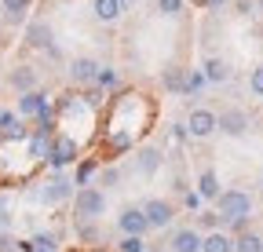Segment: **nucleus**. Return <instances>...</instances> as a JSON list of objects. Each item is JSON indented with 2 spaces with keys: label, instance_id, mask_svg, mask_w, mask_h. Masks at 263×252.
I'll return each instance as SVG.
<instances>
[{
  "label": "nucleus",
  "instance_id": "obj_9",
  "mask_svg": "<svg viewBox=\"0 0 263 252\" xmlns=\"http://www.w3.org/2000/svg\"><path fill=\"white\" fill-rule=\"evenodd\" d=\"M70 81L73 84H84V88H91L95 84V77H99V62L91 59V55H77V59H70Z\"/></svg>",
  "mask_w": 263,
  "mask_h": 252
},
{
  "label": "nucleus",
  "instance_id": "obj_4",
  "mask_svg": "<svg viewBox=\"0 0 263 252\" xmlns=\"http://www.w3.org/2000/svg\"><path fill=\"white\" fill-rule=\"evenodd\" d=\"M139 208H143V216H146V227H150V230H164V227L176 219V205L164 201V198H146Z\"/></svg>",
  "mask_w": 263,
  "mask_h": 252
},
{
  "label": "nucleus",
  "instance_id": "obj_30",
  "mask_svg": "<svg viewBox=\"0 0 263 252\" xmlns=\"http://www.w3.org/2000/svg\"><path fill=\"white\" fill-rule=\"evenodd\" d=\"M197 223H201V227H216V223H223V219H219V212H201V216H197Z\"/></svg>",
  "mask_w": 263,
  "mask_h": 252
},
{
  "label": "nucleus",
  "instance_id": "obj_37",
  "mask_svg": "<svg viewBox=\"0 0 263 252\" xmlns=\"http://www.w3.org/2000/svg\"><path fill=\"white\" fill-rule=\"evenodd\" d=\"M146 252H161V248H146Z\"/></svg>",
  "mask_w": 263,
  "mask_h": 252
},
{
  "label": "nucleus",
  "instance_id": "obj_10",
  "mask_svg": "<svg viewBox=\"0 0 263 252\" xmlns=\"http://www.w3.org/2000/svg\"><path fill=\"white\" fill-rule=\"evenodd\" d=\"M186 132H190L194 139H209L212 132H219V128H216V113H212V110H190Z\"/></svg>",
  "mask_w": 263,
  "mask_h": 252
},
{
  "label": "nucleus",
  "instance_id": "obj_20",
  "mask_svg": "<svg viewBox=\"0 0 263 252\" xmlns=\"http://www.w3.org/2000/svg\"><path fill=\"white\" fill-rule=\"evenodd\" d=\"M136 168H139V176H154L161 168V150L157 146H143L139 157H136Z\"/></svg>",
  "mask_w": 263,
  "mask_h": 252
},
{
  "label": "nucleus",
  "instance_id": "obj_36",
  "mask_svg": "<svg viewBox=\"0 0 263 252\" xmlns=\"http://www.w3.org/2000/svg\"><path fill=\"white\" fill-rule=\"evenodd\" d=\"M256 8H259V11H263V0H256Z\"/></svg>",
  "mask_w": 263,
  "mask_h": 252
},
{
  "label": "nucleus",
  "instance_id": "obj_12",
  "mask_svg": "<svg viewBox=\"0 0 263 252\" xmlns=\"http://www.w3.org/2000/svg\"><path fill=\"white\" fill-rule=\"evenodd\" d=\"M8 84L18 91V95H22V91H33V88H41V73H37V66H26V62H22V66H15L11 73H8Z\"/></svg>",
  "mask_w": 263,
  "mask_h": 252
},
{
  "label": "nucleus",
  "instance_id": "obj_11",
  "mask_svg": "<svg viewBox=\"0 0 263 252\" xmlns=\"http://www.w3.org/2000/svg\"><path fill=\"white\" fill-rule=\"evenodd\" d=\"M216 128L227 132V135H245L249 132V113L245 110H223V113H216Z\"/></svg>",
  "mask_w": 263,
  "mask_h": 252
},
{
  "label": "nucleus",
  "instance_id": "obj_2",
  "mask_svg": "<svg viewBox=\"0 0 263 252\" xmlns=\"http://www.w3.org/2000/svg\"><path fill=\"white\" fill-rule=\"evenodd\" d=\"M103 212H106V194L99 190V186H77V194H73V216L95 223Z\"/></svg>",
  "mask_w": 263,
  "mask_h": 252
},
{
  "label": "nucleus",
  "instance_id": "obj_8",
  "mask_svg": "<svg viewBox=\"0 0 263 252\" xmlns=\"http://www.w3.org/2000/svg\"><path fill=\"white\" fill-rule=\"evenodd\" d=\"M51 44H55V33H51V26H48L44 18L26 22V48H33V51H48Z\"/></svg>",
  "mask_w": 263,
  "mask_h": 252
},
{
  "label": "nucleus",
  "instance_id": "obj_22",
  "mask_svg": "<svg viewBox=\"0 0 263 252\" xmlns=\"http://www.w3.org/2000/svg\"><path fill=\"white\" fill-rule=\"evenodd\" d=\"M201 88H205V73H201V70H186L183 95H186V99H194V95H201Z\"/></svg>",
  "mask_w": 263,
  "mask_h": 252
},
{
  "label": "nucleus",
  "instance_id": "obj_28",
  "mask_svg": "<svg viewBox=\"0 0 263 252\" xmlns=\"http://www.w3.org/2000/svg\"><path fill=\"white\" fill-rule=\"evenodd\" d=\"M121 252H146L143 238H121Z\"/></svg>",
  "mask_w": 263,
  "mask_h": 252
},
{
  "label": "nucleus",
  "instance_id": "obj_27",
  "mask_svg": "<svg viewBox=\"0 0 263 252\" xmlns=\"http://www.w3.org/2000/svg\"><path fill=\"white\" fill-rule=\"evenodd\" d=\"M157 11L168 15V18H176V15L183 11V0H157Z\"/></svg>",
  "mask_w": 263,
  "mask_h": 252
},
{
  "label": "nucleus",
  "instance_id": "obj_25",
  "mask_svg": "<svg viewBox=\"0 0 263 252\" xmlns=\"http://www.w3.org/2000/svg\"><path fill=\"white\" fill-rule=\"evenodd\" d=\"M95 176H99V161H81V168H77V179H73V183H77V186H88Z\"/></svg>",
  "mask_w": 263,
  "mask_h": 252
},
{
  "label": "nucleus",
  "instance_id": "obj_5",
  "mask_svg": "<svg viewBox=\"0 0 263 252\" xmlns=\"http://www.w3.org/2000/svg\"><path fill=\"white\" fill-rule=\"evenodd\" d=\"M73 161H77V143H73L70 135H55L51 153H48V168H51V172H66Z\"/></svg>",
  "mask_w": 263,
  "mask_h": 252
},
{
  "label": "nucleus",
  "instance_id": "obj_35",
  "mask_svg": "<svg viewBox=\"0 0 263 252\" xmlns=\"http://www.w3.org/2000/svg\"><path fill=\"white\" fill-rule=\"evenodd\" d=\"M44 55H48V59H51V62H59V59H62V48H59V44H51V48H48V51H44Z\"/></svg>",
  "mask_w": 263,
  "mask_h": 252
},
{
  "label": "nucleus",
  "instance_id": "obj_17",
  "mask_svg": "<svg viewBox=\"0 0 263 252\" xmlns=\"http://www.w3.org/2000/svg\"><path fill=\"white\" fill-rule=\"evenodd\" d=\"M201 73H205V84H223V81H230V66H227V59H219V55H209V59H205Z\"/></svg>",
  "mask_w": 263,
  "mask_h": 252
},
{
  "label": "nucleus",
  "instance_id": "obj_13",
  "mask_svg": "<svg viewBox=\"0 0 263 252\" xmlns=\"http://www.w3.org/2000/svg\"><path fill=\"white\" fill-rule=\"evenodd\" d=\"M29 8L33 0H0V18H4V26H22L29 18Z\"/></svg>",
  "mask_w": 263,
  "mask_h": 252
},
{
  "label": "nucleus",
  "instance_id": "obj_31",
  "mask_svg": "<svg viewBox=\"0 0 263 252\" xmlns=\"http://www.w3.org/2000/svg\"><path fill=\"white\" fill-rule=\"evenodd\" d=\"M117 179H121V172H117V168H106V172H99V183H103V186H114Z\"/></svg>",
  "mask_w": 263,
  "mask_h": 252
},
{
  "label": "nucleus",
  "instance_id": "obj_29",
  "mask_svg": "<svg viewBox=\"0 0 263 252\" xmlns=\"http://www.w3.org/2000/svg\"><path fill=\"white\" fill-rule=\"evenodd\" d=\"M249 88L256 91V95H263V66H256V70H252V77H249Z\"/></svg>",
  "mask_w": 263,
  "mask_h": 252
},
{
  "label": "nucleus",
  "instance_id": "obj_33",
  "mask_svg": "<svg viewBox=\"0 0 263 252\" xmlns=\"http://www.w3.org/2000/svg\"><path fill=\"white\" fill-rule=\"evenodd\" d=\"M0 252H18V241L8 238V234H0Z\"/></svg>",
  "mask_w": 263,
  "mask_h": 252
},
{
  "label": "nucleus",
  "instance_id": "obj_7",
  "mask_svg": "<svg viewBox=\"0 0 263 252\" xmlns=\"http://www.w3.org/2000/svg\"><path fill=\"white\" fill-rule=\"evenodd\" d=\"M117 230L124 234V238H143L150 227H146V216H143V208L139 205H128V208H121L117 212Z\"/></svg>",
  "mask_w": 263,
  "mask_h": 252
},
{
  "label": "nucleus",
  "instance_id": "obj_19",
  "mask_svg": "<svg viewBox=\"0 0 263 252\" xmlns=\"http://www.w3.org/2000/svg\"><path fill=\"white\" fill-rule=\"evenodd\" d=\"M121 11H124L121 0H91V15L99 22H114V18H121Z\"/></svg>",
  "mask_w": 263,
  "mask_h": 252
},
{
  "label": "nucleus",
  "instance_id": "obj_1",
  "mask_svg": "<svg viewBox=\"0 0 263 252\" xmlns=\"http://www.w3.org/2000/svg\"><path fill=\"white\" fill-rule=\"evenodd\" d=\"M216 212H219L223 223L234 227L238 219H249V212H252V198H249L245 190H223V194L216 198Z\"/></svg>",
  "mask_w": 263,
  "mask_h": 252
},
{
  "label": "nucleus",
  "instance_id": "obj_26",
  "mask_svg": "<svg viewBox=\"0 0 263 252\" xmlns=\"http://www.w3.org/2000/svg\"><path fill=\"white\" fill-rule=\"evenodd\" d=\"M117 84H121V77H117V70H114V66H99L95 88H117Z\"/></svg>",
  "mask_w": 263,
  "mask_h": 252
},
{
  "label": "nucleus",
  "instance_id": "obj_6",
  "mask_svg": "<svg viewBox=\"0 0 263 252\" xmlns=\"http://www.w3.org/2000/svg\"><path fill=\"white\" fill-rule=\"evenodd\" d=\"M48 110H51V95H48L44 88L22 91V95H18V106H15V113H18V117H33V121H37L41 113H48Z\"/></svg>",
  "mask_w": 263,
  "mask_h": 252
},
{
  "label": "nucleus",
  "instance_id": "obj_16",
  "mask_svg": "<svg viewBox=\"0 0 263 252\" xmlns=\"http://www.w3.org/2000/svg\"><path fill=\"white\" fill-rule=\"evenodd\" d=\"M168 248H172V252H201V234H197L194 227H183V230L172 234Z\"/></svg>",
  "mask_w": 263,
  "mask_h": 252
},
{
  "label": "nucleus",
  "instance_id": "obj_14",
  "mask_svg": "<svg viewBox=\"0 0 263 252\" xmlns=\"http://www.w3.org/2000/svg\"><path fill=\"white\" fill-rule=\"evenodd\" d=\"M0 139H15V143L29 139V128L22 124V117H18V113H8V110H0Z\"/></svg>",
  "mask_w": 263,
  "mask_h": 252
},
{
  "label": "nucleus",
  "instance_id": "obj_18",
  "mask_svg": "<svg viewBox=\"0 0 263 252\" xmlns=\"http://www.w3.org/2000/svg\"><path fill=\"white\" fill-rule=\"evenodd\" d=\"M223 190H219V179H216V172L212 168H205L201 176H197V198L201 201H216Z\"/></svg>",
  "mask_w": 263,
  "mask_h": 252
},
{
  "label": "nucleus",
  "instance_id": "obj_15",
  "mask_svg": "<svg viewBox=\"0 0 263 252\" xmlns=\"http://www.w3.org/2000/svg\"><path fill=\"white\" fill-rule=\"evenodd\" d=\"M51 143H55V135H51V132H41V128H33V135L26 139V146H29V157H33V161H48V153H51Z\"/></svg>",
  "mask_w": 263,
  "mask_h": 252
},
{
  "label": "nucleus",
  "instance_id": "obj_23",
  "mask_svg": "<svg viewBox=\"0 0 263 252\" xmlns=\"http://www.w3.org/2000/svg\"><path fill=\"white\" fill-rule=\"evenodd\" d=\"M183 84H186V70H179V66H172L168 73H164V88L172 91V95H183Z\"/></svg>",
  "mask_w": 263,
  "mask_h": 252
},
{
  "label": "nucleus",
  "instance_id": "obj_21",
  "mask_svg": "<svg viewBox=\"0 0 263 252\" xmlns=\"http://www.w3.org/2000/svg\"><path fill=\"white\" fill-rule=\"evenodd\" d=\"M201 252H234V241L219 230H212L209 238H201Z\"/></svg>",
  "mask_w": 263,
  "mask_h": 252
},
{
  "label": "nucleus",
  "instance_id": "obj_24",
  "mask_svg": "<svg viewBox=\"0 0 263 252\" xmlns=\"http://www.w3.org/2000/svg\"><path fill=\"white\" fill-rule=\"evenodd\" d=\"M234 252H263V238L259 234H241L234 241Z\"/></svg>",
  "mask_w": 263,
  "mask_h": 252
},
{
  "label": "nucleus",
  "instance_id": "obj_34",
  "mask_svg": "<svg viewBox=\"0 0 263 252\" xmlns=\"http://www.w3.org/2000/svg\"><path fill=\"white\" fill-rule=\"evenodd\" d=\"M197 4H201L205 11H216V8H223V4H227V0H197Z\"/></svg>",
  "mask_w": 263,
  "mask_h": 252
},
{
  "label": "nucleus",
  "instance_id": "obj_32",
  "mask_svg": "<svg viewBox=\"0 0 263 252\" xmlns=\"http://www.w3.org/2000/svg\"><path fill=\"white\" fill-rule=\"evenodd\" d=\"M172 139H176V143H186V139H190V132H186V121H183V124H172Z\"/></svg>",
  "mask_w": 263,
  "mask_h": 252
},
{
  "label": "nucleus",
  "instance_id": "obj_38",
  "mask_svg": "<svg viewBox=\"0 0 263 252\" xmlns=\"http://www.w3.org/2000/svg\"><path fill=\"white\" fill-rule=\"evenodd\" d=\"M121 4H128V0H121Z\"/></svg>",
  "mask_w": 263,
  "mask_h": 252
},
{
  "label": "nucleus",
  "instance_id": "obj_3",
  "mask_svg": "<svg viewBox=\"0 0 263 252\" xmlns=\"http://www.w3.org/2000/svg\"><path fill=\"white\" fill-rule=\"evenodd\" d=\"M73 194H77V183H73L70 176L55 172V176H51V179L41 186V194H37V198H41L44 205H62V201H70Z\"/></svg>",
  "mask_w": 263,
  "mask_h": 252
}]
</instances>
